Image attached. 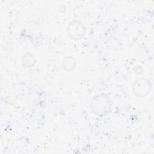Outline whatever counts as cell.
I'll return each mask as SVG.
<instances>
[{
  "label": "cell",
  "instance_id": "6da1fadb",
  "mask_svg": "<svg viewBox=\"0 0 154 154\" xmlns=\"http://www.w3.org/2000/svg\"><path fill=\"white\" fill-rule=\"evenodd\" d=\"M91 110L96 116H104L111 110V100L105 94L96 96L91 102Z\"/></svg>",
  "mask_w": 154,
  "mask_h": 154
},
{
  "label": "cell",
  "instance_id": "7a4b0ae2",
  "mask_svg": "<svg viewBox=\"0 0 154 154\" xmlns=\"http://www.w3.org/2000/svg\"><path fill=\"white\" fill-rule=\"evenodd\" d=\"M132 88L134 94L138 97H144L150 93L151 84L147 79H138L134 81Z\"/></svg>",
  "mask_w": 154,
  "mask_h": 154
},
{
  "label": "cell",
  "instance_id": "3957f363",
  "mask_svg": "<svg viewBox=\"0 0 154 154\" xmlns=\"http://www.w3.org/2000/svg\"><path fill=\"white\" fill-rule=\"evenodd\" d=\"M67 32L72 39H79L85 33V27L81 22L73 20L67 26Z\"/></svg>",
  "mask_w": 154,
  "mask_h": 154
},
{
  "label": "cell",
  "instance_id": "277c9868",
  "mask_svg": "<svg viewBox=\"0 0 154 154\" xmlns=\"http://www.w3.org/2000/svg\"><path fill=\"white\" fill-rule=\"evenodd\" d=\"M63 66L67 70H71L75 66V61L72 57H67L64 59L63 61Z\"/></svg>",
  "mask_w": 154,
  "mask_h": 154
}]
</instances>
